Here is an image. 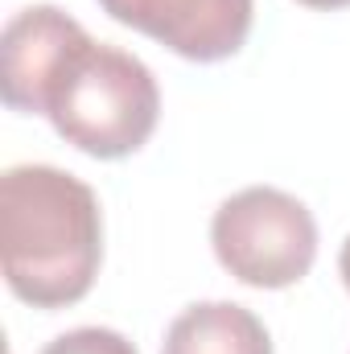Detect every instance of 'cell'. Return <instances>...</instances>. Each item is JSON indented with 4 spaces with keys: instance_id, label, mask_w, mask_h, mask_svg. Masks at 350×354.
Segmentation results:
<instances>
[{
    "instance_id": "1",
    "label": "cell",
    "mask_w": 350,
    "mask_h": 354,
    "mask_svg": "<svg viewBox=\"0 0 350 354\" xmlns=\"http://www.w3.org/2000/svg\"><path fill=\"white\" fill-rule=\"evenodd\" d=\"M103 264V214L83 177L58 165H12L0 177V268L33 309L83 301Z\"/></svg>"
},
{
    "instance_id": "2",
    "label": "cell",
    "mask_w": 350,
    "mask_h": 354,
    "mask_svg": "<svg viewBox=\"0 0 350 354\" xmlns=\"http://www.w3.org/2000/svg\"><path fill=\"white\" fill-rule=\"evenodd\" d=\"M46 120L79 153L120 161L157 132L161 87L136 54L87 37L46 95Z\"/></svg>"
},
{
    "instance_id": "3",
    "label": "cell",
    "mask_w": 350,
    "mask_h": 354,
    "mask_svg": "<svg viewBox=\"0 0 350 354\" xmlns=\"http://www.w3.org/2000/svg\"><path fill=\"white\" fill-rule=\"evenodd\" d=\"M210 248L239 284L288 288L317 260V218L288 189L248 185L214 210Z\"/></svg>"
},
{
    "instance_id": "4",
    "label": "cell",
    "mask_w": 350,
    "mask_h": 354,
    "mask_svg": "<svg viewBox=\"0 0 350 354\" xmlns=\"http://www.w3.org/2000/svg\"><path fill=\"white\" fill-rule=\"evenodd\" d=\"M99 8L190 62L235 58L256 21V0H99Z\"/></svg>"
},
{
    "instance_id": "5",
    "label": "cell",
    "mask_w": 350,
    "mask_h": 354,
    "mask_svg": "<svg viewBox=\"0 0 350 354\" xmlns=\"http://www.w3.org/2000/svg\"><path fill=\"white\" fill-rule=\"evenodd\" d=\"M91 33L54 4H29L8 17L0 33V99L12 111L46 115V95L66 58Z\"/></svg>"
},
{
    "instance_id": "6",
    "label": "cell",
    "mask_w": 350,
    "mask_h": 354,
    "mask_svg": "<svg viewBox=\"0 0 350 354\" xmlns=\"http://www.w3.org/2000/svg\"><path fill=\"white\" fill-rule=\"evenodd\" d=\"M161 354H272V338L252 309L235 301H198L169 322Z\"/></svg>"
},
{
    "instance_id": "7",
    "label": "cell",
    "mask_w": 350,
    "mask_h": 354,
    "mask_svg": "<svg viewBox=\"0 0 350 354\" xmlns=\"http://www.w3.org/2000/svg\"><path fill=\"white\" fill-rule=\"evenodd\" d=\"M42 354H140L120 330H107V326H79V330H66L58 334L54 342H46Z\"/></svg>"
},
{
    "instance_id": "8",
    "label": "cell",
    "mask_w": 350,
    "mask_h": 354,
    "mask_svg": "<svg viewBox=\"0 0 350 354\" xmlns=\"http://www.w3.org/2000/svg\"><path fill=\"white\" fill-rule=\"evenodd\" d=\"M305 8H322V12H338V8H350V0H297Z\"/></svg>"
},
{
    "instance_id": "9",
    "label": "cell",
    "mask_w": 350,
    "mask_h": 354,
    "mask_svg": "<svg viewBox=\"0 0 350 354\" xmlns=\"http://www.w3.org/2000/svg\"><path fill=\"white\" fill-rule=\"evenodd\" d=\"M338 272H342V284H347V292H350V235H347V243H342V256H338Z\"/></svg>"
}]
</instances>
